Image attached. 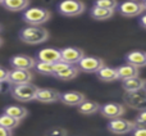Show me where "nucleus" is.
Here are the masks:
<instances>
[{
	"label": "nucleus",
	"mask_w": 146,
	"mask_h": 136,
	"mask_svg": "<svg viewBox=\"0 0 146 136\" xmlns=\"http://www.w3.org/2000/svg\"><path fill=\"white\" fill-rule=\"evenodd\" d=\"M140 25L146 30V14H144L141 18H140Z\"/></svg>",
	"instance_id": "obj_34"
},
{
	"label": "nucleus",
	"mask_w": 146,
	"mask_h": 136,
	"mask_svg": "<svg viewBox=\"0 0 146 136\" xmlns=\"http://www.w3.org/2000/svg\"><path fill=\"white\" fill-rule=\"evenodd\" d=\"M60 50V61L69 66H77V63L85 57L82 49L74 48V46H67V48L59 49Z\"/></svg>",
	"instance_id": "obj_9"
},
{
	"label": "nucleus",
	"mask_w": 146,
	"mask_h": 136,
	"mask_svg": "<svg viewBox=\"0 0 146 136\" xmlns=\"http://www.w3.org/2000/svg\"><path fill=\"white\" fill-rule=\"evenodd\" d=\"M33 68L36 69V72L41 73V75H44V76H53V73H54V64H51V63H45V62L36 61V64Z\"/></svg>",
	"instance_id": "obj_26"
},
{
	"label": "nucleus",
	"mask_w": 146,
	"mask_h": 136,
	"mask_svg": "<svg viewBox=\"0 0 146 136\" xmlns=\"http://www.w3.org/2000/svg\"><path fill=\"white\" fill-rule=\"evenodd\" d=\"M1 89H3V83H0V91H1Z\"/></svg>",
	"instance_id": "obj_37"
},
{
	"label": "nucleus",
	"mask_w": 146,
	"mask_h": 136,
	"mask_svg": "<svg viewBox=\"0 0 146 136\" xmlns=\"http://www.w3.org/2000/svg\"><path fill=\"white\" fill-rule=\"evenodd\" d=\"M0 32H1V26H0Z\"/></svg>",
	"instance_id": "obj_39"
},
{
	"label": "nucleus",
	"mask_w": 146,
	"mask_h": 136,
	"mask_svg": "<svg viewBox=\"0 0 146 136\" xmlns=\"http://www.w3.org/2000/svg\"><path fill=\"white\" fill-rule=\"evenodd\" d=\"M45 136H68V132L63 127H53L45 132Z\"/></svg>",
	"instance_id": "obj_28"
},
{
	"label": "nucleus",
	"mask_w": 146,
	"mask_h": 136,
	"mask_svg": "<svg viewBox=\"0 0 146 136\" xmlns=\"http://www.w3.org/2000/svg\"><path fill=\"white\" fill-rule=\"evenodd\" d=\"M1 5L9 12H22L28 8L30 0H4Z\"/></svg>",
	"instance_id": "obj_19"
},
{
	"label": "nucleus",
	"mask_w": 146,
	"mask_h": 136,
	"mask_svg": "<svg viewBox=\"0 0 146 136\" xmlns=\"http://www.w3.org/2000/svg\"><path fill=\"white\" fill-rule=\"evenodd\" d=\"M51 17L50 10L41 7H32L27 8L22 14V19L28 26H42L46 23Z\"/></svg>",
	"instance_id": "obj_2"
},
{
	"label": "nucleus",
	"mask_w": 146,
	"mask_h": 136,
	"mask_svg": "<svg viewBox=\"0 0 146 136\" xmlns=\"http://www.w3.org/2000/svg\"><path fill=\"white\" fill-rule=\"evenodd\" d=\"M8 75H9V71L5 69V68L0 67V83H4L8 81Z\"/></svg>",
	"instance_id": "obj_32"
},
{
	"label": "nucleus",
	"mask_w": 146,
	"mask_h": 136,
	"mask_svg": "<svg viewBox=\"0 0 146 136\" xmlns=\"http://www.w3.org/2000/svg\"><path fill=\"white\" fill-rule=\"evenodd\" d=\"M105 63L101 58L98 57H83L80 62L77 63V67L80 72H85V73H96L99 69H101Z\"/></svg>",
	"instance_id": "obj_6"
},
{
	"label": "nucleus",
	"mask_w": 146,
	"mask_h": 136,
	"mask_svg": "<svg viewBox=\"0 0 146 136\" xmlns=\"http://www.w3.org/2000/svg\"><path fill=\"white\" fill-rule=\"evenodd\" d=\"M36 59H37V62H45V63H58V62H60V50L55 48L41 49L36 54Z\"/></svg>",
	"instance_id": "obj_13"
},
{
	"label": "nucleus",
	"mask_w": 146,
	"mask_h": 136,
	"mask_svg": "<svg viewBox=\"0 0 146 136\" xmlns=\"http://www.w3.org/2000/svg\"><path fill=\"white\" fill-rule=\"evenodd\" d=\"M59 95H60V94H59L56 90H54V89H40L38 87L35 100L40 101V103L50 104V103H55V101H58Z\"/></svg>",
	"instance_id": "obj_15"
},
{
	"label": "nucleus",
	"mask_w": 146,
	"mask_h": 136,
	"mask_svg": "<svg viewBox=\"0 0 146 136\" xmlns=\"http://www.w3.org/2000/svg\"><path fill=\"white\" fill-rule=\"evenodd\" d=\"M49 39V32L41 26H28L19 31V40L28 45H38Z\"/></svg>",
	"instance_id": "obj_1"
},
{
	"label": "nucleus",
	"mask_w": 146,
	"mask_h": 136,
	"mask_svg": "<svg viewBox=\"0 0 146 136\" xmlns=\"http://www.w3.org/2000/svg\"><path fill=\"white\" fill-rule=\"evenodd\" d=\"M19 119H15L13 117L8 116V114L3 113L0 116V126L4 127V129H8V130H14L15 127L19 126Z\"/></svg>",
	"instance_id": "obj_25"
},
{
	"label": "nucleus",
	"mask_w": 146,
	"mask_h": 136,
	"mask_svg": "<svg viewBox=\"0 0 146 136\" xmlns=\"http://www.w3.org/2000/svg\"><path fill=\"white\" fill-rule=\"evenodd\" d=\"M38 87L31 82L27 83H21V85H14L12 87V96L18 101H31L35 100L36 94H37Z\"/></svg>",
	"instance_id": "obj_3"
},
{
	"label": "nucleus",
	"mask_w": 146,
	"mask_h": 136,
	"mask_svg": "<svg viewBox=\"0 0 146 136\" xmlns=\"http://www.w3.org/2000/svg\"><path fill=\"white\" fill-rule=\"evenodd\" d=\"M114 14V10L110 9H105V8H100V7H92L90 10V15L96 21H105L111 18Z\"/></svg>",
	"instance_id": "obj_22"
},
{
	"label": "nucleus",
	"mask_w": 146,
	"mask_h": 136,
	"mask_svg": "<svg viewBox=\"0 0 146 136\" xmlns=\"http://www.w3.org/2000/svg\"><path fill=\"white\" fill-rule=\"evenodd\" d=\"M86 10V7L81 0H63L58 4V12L64 17H77Z\"/></svg>",
	"instance_id": "obj_5"
},
{
	"label": "nucleus",
	"mask_w": 146,
	"mask_h": 136,
	"mask_svg": "<svg viewBox=\"0 0 146 136\" xmlns=\"http://www.w3.org/2000/svg\"><path fill=\"white\" fill-rule=\"evenodd\" d=\"M67 67H69V64H67V63H64V62H58V63H54V73L53 75H55L56 72H60V71H63V69H66Z\"/></svg>",
	"instance_id": "obj_31"
},
{
	"label": "nucleus",
	"mask_w": 146,
	"mask_h": 136,
	"mask_svg": "<svg viewBox=\"0 0 146 136\" xmlns=\"http://www.w3.org/2000/svg\"><path fill=\"white\" fill-rule=\"evenodd\" d=\"M10 66L14 69H27L31 71L36 64V59L30 55H25V54H18L10 58L9 61Z\"/></svg>",
	"instance_id": "obj_11"
},
{
	"label": "nucleus",
	"mask_w": 146,
	"mask_h": 136,
	"mask_svg": "<svg viewBox=\"0 0 146 136\" xmlns=\"http://www.w3.org/2000/svg\"><path fill=\"white\" fill-rule=\"evenodd\" d=\"M124 103L132 109L144 111L146 109V87L135 91H127L123 96Z\"/></svg>",
	"instance_id": "obj_4"
},
{
	"label": "nucleus",
	"mask_w": 146,
	"mask_h": 136,
	"mask_svg": "<svg viewBox=\"0 0 146 136\" xmlns=\"http://www.w3.org/2000/svg\"><path fill=\"white\" fill-rule=\"evenodd\" d=\"M118 12L121 13L124 17H139L144 13V7H142V3L140 1H133V0H127L124 3H121L117 7Z\"/></svg>",
	"instance_id": "obj_8"
},
{
	"label": "nucleus",
	"mask_w": 146,
	"mask_h": 136,
	"mask_svg": "<svg viewBox=\"0 0 146 136\" xmlns=\"http://www.w3.org/2000/svg\"><path fill=\"white\" fill-rule=\"evenodd\" d=\"M133 1H140V0H133Z\"/></svg>",
	"instance_id": "obj_40"
},
{
	"label": "nucleus",
	"mask_w": 146,
	"mask_h": 136,
	"mask_svg": "<svg viewBox=\"0 0 146 136\" xmlns=\"http://www.w3.org/2000/svg\"><path fill=\"white\" fill-rule=\"evenodd\" d=\"M86 99L85 94L80 93V91H66V93L59 95V100L68 107H77Z\"/></svg>",
	"instance_id": "obj_14"
},
{
	"label": "nucleus",
	"mask_w": 146,
	"mask_h": 136,
	"mask_svg": "<svg viewBox=\"0 0 146 136\" xmlns=\"http://www.w3.org/2000/svg\"><path fill=\"white\" fill-rule=\"evenodd\" d=\"M135 127H136L135 122L124 119L122 117L115 119H110L108 122V130L111 134H115V135H124V134H128V132H132V130Z\"/></svg>",
	"instance_id": "obj_7"
},
{
	"label": "nucleus",
	"mask_w": 146,
	"mask_h": 136,
	"mask_svg": "<svg viewBox=\"0 0 146 136\" xmlns=\"http://www.w3.org/2000/svg\"><path fill=\"white\" fill-rule=\"evenodd\" d=\"M0 136H13V134H12V130L4 129V127L0 126Z\"/></svg>",
	"instance_id": "obj_33"
},
{
	"label": "nucleus",
	"mask_w": 146,
	"mask_h": 136,
	"mask_svg": "<svg viewBox=\"0 0 146 136\" xmlns=\"http://www.w3.org/2000/svg\"><path fill=\"white\" fill-rule=\"evenodd\" d=\"M99 80L104 81V82H111V81H117L118 80V73H117V68L113 67H106L104 66L101 69H99L96 72Z\"/></svg>",
	"instance_id": "obj_20"
},
{
	"label": "nucleus",
	"mask_w": 146,
	"mask_h": 136,
	"mask_svg": "<svg viewBox=\"0 0 146 136\" xmlns=\"http://www.w3.org/2000/svg\"><path fill=\"white\" fill-rule=\"evenodd\" d=\"M117 73H118V80H128V78H133V77H139L140 75V69L135 66L131 64H123V66L117 68Z\"/></svg>",
	"instance_id": "obj_17"
},
{
	"label": "nucleus",
	"mask_w": 146,
	"mask_h": 136,
	"mask_svg": "<svg viewBox=\"0 0 146 136\" xmlns=\"http://www.w3.org/2000/svg\"><path fill=\"white\" fill-rule=\"evenodd\" d=\"M33 75L31 73V71L27 69H14L9 71V75H8V81L7 82L14 85H21V83H27L32 81Z\"/></svg>",
	"instance_id": "obj_12"
},
{
	"label": "nucleus",
	"mask_w": 146,
	"mask_h": 136,
	"mask_svg": "<svg viewBox=\"0 0 146 136\" xmlns=\"http://www.w3.org/2000/svg\"><path fill=\"white\" fill-rule=\"evenodd\" d=\"M99 112L101 113V116L105 117L108 119H115L122 117L126 113V108L119 103H106L104 105H100Z\"/></svg>",
	"instance_id": "obj_10"
},
{
	"label": "nucleus",
	"mask_w": 146,
	"mask_h": 136,
	"mask_svg": "<svg viewBox=\"0 0 146 136\" xmlns=\"http://www.w3.org/2000/svg\"><path fill=\"white\" fill-rule=\"evenodd\" d=\"M1 44H3V39L0 37V46H1Z\"/></svg>",
	"instance_id": "obj_36"
},
{
	"label": "nucleus",
	"mask_w": 146,
	"mask_h": 136,
	"mask_svg": "<svg viewBox=\"0 0 146 136\" xmlns=\"http://www.w3.org/2000/svg\"><path fill=\"white\" fill-rule=\"evenodd\" d=\"M131 136H146V126H136L132 130Z\"/></svg>",
	"instance_id": "obj_30"
},
{
	"label": "nucleus",
	"mask_w": 146,
	"mask_h": 136,
	"mask_svg": "<svg viewBox=\"0 0 146 136\" xmlns=\"http://www.w3.org/2000/svg\"><path fill=\"white\" fill-rule=\"evenodd\" d=\"M99 109H100V105L96 101L87 100V99H85L82 103L77 105V111L81 114H85V116H91V114L98 113Z\"/></svg>",
	"instance_id": "obj_18"
},
{
	"label": "nucleus",
	"mask_w": 146,
	"mask_h": 136,
	"mask_svg": "<svg viewBox=\"0 0 146 136\" xmlns=\"http://www.w3.org/2000/svg\"><path fill=\"white\" fill-rule=\"evenodd\" d=\"M78 73H80V71H78L77 67L76 66H69V67H67L66 69L60 71V72H56L55 75H53V76L55 78H59V80L69 81V80H73V78L77 77Z\"/></svg>",
	"instance_id": "obj_24"
},
{
	"label": "nucleus",
	"mask_w": 146,
	"mask_h": 136,
	"mask_svg": "<svg viewBox=\"0 0 146 136\" xmlns=\"http://www.w3.org/2000/svg\"><path fill=\"white\" fill-rule=\"evenodd\" d=\"M126 62L137 68L146 67V51H142V50L129 51L126 55Z\"/></svg>",
	"instance_id": "obj_16"
},
{
	"label": "nucleus",
	"mask_w": 146,
	"mask_h": 136,
	"mask_svg": "<svg viewBox=\"0 0 146 136\" xmlns=\"http://www.w3.org/2000/svg\"><path fill=\"white\" fill-rule=\"evenodd\" d=\"M135 123H136V126H146V109L140 111V113L136 117Z\"/></svg>",
	"instance_id": "obj_29"
},
{
	"label": "nucleus",
	"mask_w": 146,
	"mask_h": 136,
	"mask_svg": "<svg viewBox=\"0 0 146 136\" xmlns=\"http://www.w3.org/2000/svg\"><path fill=\"white\" fill-rule=\"evenodd\" d=\"M142 7H144V9L146 10V0H142Z\"/></svg>",
	"instance_id": "obj_35"
},
{
	"label": "nucleus",
	"mask_w": 146,
	"mask_h": 136,
	"mask_svg": "<svg viewBox=\"0 0 146 136\" xmlns=\"http://www.w3.org/2000/svg\"><path fill=\"white\" fill-rule=\"evenodd\" d=\"M122 86H123L126 93L127 91H135V90H139V89L146 87V80L140 77L128 78V80L122 81Z\"/></svg>",
	"instance_id": "obj_21"
},
{
	"label": "nucleus",
	"mask_w": 146,
	"mask_h": 136,
	"mask_svg": "<svg viewBox=\"0 0 146 136\" xmlns=\"http://www.w3.org/2000/svg\"><path fill=\"white\" fill-rule=\"evenodd\" d=\"M4 113L8 114V116L13 117L15 119H23L27 117L28 112L25 107H21V105H8L7 108L4 109Z\"/></svg>",
	"instance_id": "obj_23"
},
{
	"label": "nucleus",
	"mask_w": 146,
	"mask_h": 136,
	"mask_svg": "<svg viewBox=\"0 0 146 136\" xmlns=\"http://www.w3.org/2000/svg\"><path fill=\"white\" fill-rule=\"evenodd\" d=\"M3 1H4V0H0V5H1V4H3Z\"/></svg>",
	"instance_id": "obj_38"
},
{
	"label": "nucleus",
	"mask_w": 146,
	"mask_h": 136,
	"mask_svg": "<svg viewBox=\"0 0 146 136\" xmlns=\"http://www.w3.org/2000/svg\"><path fill=\"white\" fill-rule=\"evenodd\" d=\"M94 7H100V8H105V9L115 10L117 7H118V1L117 0H95Z\"/></svg>",
	"instance_id": "obj_27"
}]
</instances>
